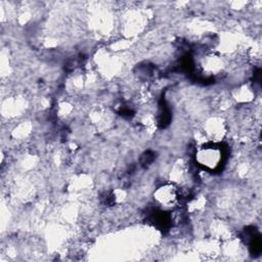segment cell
I'll list each match as a JSON object with an SVG mask.
<instances>
[{
    "instance_id": "obj_1",
    "label": "cell",
    "mask_w": 262,
    "mask_h": 262,
    "mask_svg": "<svg viewBox=\"0 0 262 262\" xmlns=\"http://www.w3.org/2000/svg\"><path fill=\"white\" fill-rule=\"evenodd\" d=\"M224 159V151L221 145L208 143L201 146L195 154V161L203 169L207 171L219 170Z\"/></svg>"
},
{
    "instance_id": "obj_2",
    "label": "cell",
    "mask_w": 262,
    "mask_h": 262,
    "mask_svg": "<svg viewBox=\"0 0 262 262\" xmlns=\"http://www.w3.org/2000/svg\"><path fill=\"white\" fill-rule=\"evenodd\" d=\"M157 204L164 209L174 208L180 200L179 188L173 183H166L159 186L154 193Z\"/></svg>"
}]
</instances>
